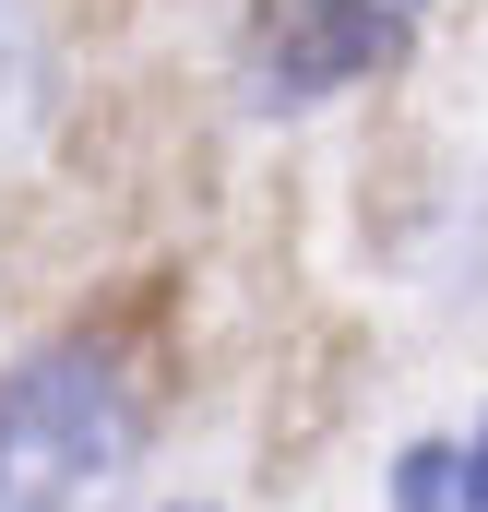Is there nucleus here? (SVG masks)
I'll return each mask as SVG.
<instances>
[{
  "label": "nucleus",
  "instance_id": "obj_1",
  "mask_svg": "<svg viewBox=\"0 0 488 512\" xmlns=\"http://www.w3.org/2000/svg\"><path fill=\"white\" fill-rule=\"evenodd\" d=\"M143 405L108 346H36L0 382V512H120Z\"/></svg>",
  "mask_w": 488,
  "mask_h": 512
},
{
  "label": "nucleus",
  "instance_id": "obj_2",
  "mask_svg": "<svg viewBox=\"0 0 488 512\" xmlns=\"http://www.w3.org/2000/svg\"><path fill=\"white\" fill-rule=\"evenodd\" d=\"M393 512H477V465H465L453 441H417V453L393 465Z\"/></svg>",
  "mask_w": 488,
  "mask_h": 512
},
{
  "label": "nucleus",
  "instance_id": "obj_3",
  "mask_svg": "<svg viewBox=\"0 0 488 512\" xmlns=\"http://www.w3.org/2000/svg\"><path fill=\"white\" fill-rule=\"evenodd\" d=\"M465 465H477V512H488V429H477V441H465Z\"/></svg>",
  "mask_w": 488,
  "mask_h": 512
}]
</instances>
